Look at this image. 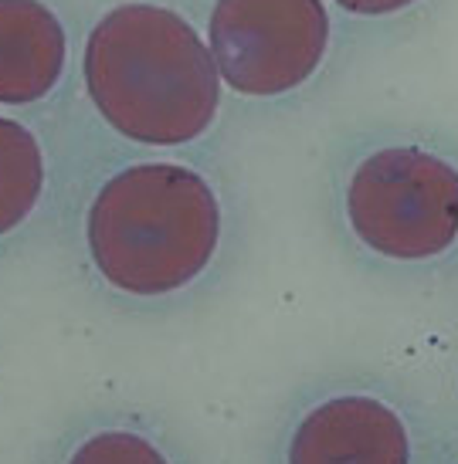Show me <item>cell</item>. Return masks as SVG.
<instances>
[{
	"mask_svg": "<svg viewBox=\"0 0 458 464\" xmlns=\"http://www.w3.org/2000/svg\"><path fill=\"white\" fill-rule=\"evenodd\" d=\"M235 207L218 173L187 156L122 160L95 177L79 245L92 282L132 312L200 295L228 261Z\"/></svg>",
	"mask_w": 458,
	"mask_h": 464,
	"instance_id": "6da1fadb",
	"label": "cell"
},
{
	"mask_svg": "<svg viewBox=\"0 0 458 464\" xmlns=\"http://www.w3.org/2000/svg\"><path fill=\"white\" fill-rule=\"evenodd\" d=\"M82 92L116 140L146 153H187L224 116V82L208 38L167 0H116L82 41Z\"/></svg>",
	"mask_w": 458,
	"mask_h": 464,
	"instance_id": "7a4b0ae2",
	"label": "cell"
},
{
	"mask_svg": "<svg viewBox=\"0 0 458 464\" xmlns=\"http://www.w3.org/2000/svg\"><path fill=\"white\" fill-rule=\"evenodd\" d=\"M333 214L356 258L428 275L458 255V146L418 126H366L333 156Z\"/></svg>",
	"mask_w": 458,
	"mask_h": 464,
	"instance_id": "3957f363",
	"label": "cell"
},
{
	"mask_svg": "<svg viewBox=\"0 0 458 464\" xmlns=\"http://www.w3.org/2000/svg\"><path fill=\"white\" fill-rule=\"evenodd\" d=\"M200 31L224 92L265 109L319 89L350 38L329 0H208Z\"/></svg>",
	"mask_w": 458,
	"mask_h": 464,
	"instance_id": "277c9868",
	"label": "cell"
},
{
	"mask_svg": "<svg viewBox=\"0 0 458 464\" xmlns=\"http://www.w3.org/2000/svg\"><path fill=\"white\" fill-rule=\"evenodd\" d=\"M421 420L374 380H333L302 393L278 430L275 464H418Z\"/></svg>",
	"mask_w": 458,
	"mask_h": 464,
	"instance_id": "5b68a950",
	"label": "cell"
},
{
	"mask_svg": "<svg viewBox=\"0 0 458 464\" xmlns=\"http://www.w3.org/2000/svg\"><path fill=\"white\" fill-rule=\"evenodd\" d=\"M68 65L72 38L52 0H0V109L48 102Z\"/></svg>",
	"mask_w": 458,
	"mask_h": 464,
	"instance_id": "8992f818",
	"label": "cell"
},
{
	"mask_svg": "<svg viewBox=\"0 0 458 464\" xmlns=\"http://www.w3.org/2000/svg\"><path fill=\"white\" fill-rule=\"evenodd\" d=\"M54 464H187L167 430L143 413H95L62 440Z\"/></svg>",
	"mask_w": 458,
	"mask_h": 464,
	"instance_id": "52a82bcc",
	"label": "cell"
},
{
	"mask_svg": "<svg viewBox=\"0 0 458 464\" xmlns=\"http://www.w3.org/2000/svg\"><path fill=\"white\" fill-rule=\"evenodd\" d=\"M48 150L24 119L0 112V241L34 218L48 194Z\"/></svg>",
	"mask_w": 458,
	"mask_h": 464,
	"instance_id": "ba28073f",
	"label": "cell"
},
{
	"mask_svg": "<svg viewBox=\"0 0 458 464\" xmlns=\"http://www.w3.org/2000/svg\"><path fill=\"white\" fill-rule=\"evenodd\" d=\"M448 0H329L343 31L370 44L414 38L445 11Z\"/></svg>",
	"mask_w": 458,
	"mask_h": 464,
	"instance_id": "9c48e42d",
	"label": "cell"
}]
</instances>
